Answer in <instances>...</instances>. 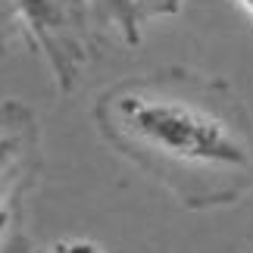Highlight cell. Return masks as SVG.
Wrapping results in <instances>:
<instances>
[{"instance_id":"8992f818","label":"cell","mask_w":253,"mask_h":253,"mask_svg":"<svg viewBox=\"0 0 253 253\" xmlns=\"http://www.w3.org/2000/svg\"><path fill=\"white\" fill-rule=\"evenodd\" d=\"M184 0H131L134 6V16H138V22H150V19L157 16H175L181 9Z\"/></svg>"},{"instance_id":"277c9868","label":"cell","mask_w":253,"mask_h":253,"mask_svg":"<svg viewBox=\"0 0 253 253\" xmlns=\"http://www.w3.org/2000/svg\"><path fill=\"white\" fill-rule=\"evenodd\" d=\"M87 6H91L94 25H97L100 35L106 28H113V32H119V38L125 44H138L141 22H138V16H134L131 0H87Z\"/></svg>"},{"instance_id":"52a82bcc","label":"cell","mask_w":253,"mask_h":253,"mask_svg":"<svg viewBox=\"0 0 253 253\" xmlns=\"http://www.w3.org/2000/svg\"><path fill=\"white\" fill-rule=\"evenodd\" d=\"M41 253H100V250H97V244H91V241H63V244H53Z\"/></svg>"},{"instance_id":"ba28073f","label":"cell","mask_w":253,"mask_h":253,"mask_svg":"<svg viewBox=\"0 0 253 253\" xmlns=\"http://www.w3.org/2000/svg\"><path fill=\"white\" fill-rule=\"evenodd\" d=\"M238 3H241V6H244V9H247V13L253 16V0H238Z\"/></svg>"},{"instance_id":"3957f363","label":"cell","mask_w":253,"mask_h":253,"mask_svg":"<svg viewBox=\"0 0 253 253\" xmlns=\"http://www.w3.org/2000/svg\"><path fill=\"white\" fill-rule=\"evenodd\" d=\"M38 163L35 113L22 100H0V197L35 188Z\"/></svg>"},{"instance_id":"5b68a950","label":"cell","mask_w":253,"mask_h":253,"mask_svg":"<svg viewBox=\"0 0 253 253\" xmlns=\"http://www.w3.org/2000/svg\"><path fill=\"white\" fill-rule=\"evenodd\" d=\"M32 188H19L0 197V253H25V197Z\"/></svg>"},{"instance_id":"7a4b0ae2","label":"cell","mask_w":253,"mask_h":253,"mask_svg":"<svg viewBox=\"0 0 253 253\" xmlns=\"http://www.w3.org/2000/svg\"><path fill=\"white\" fill-rule=\"evenodd\" d=\"M13 38L44 56L63 91L75 87L100 44L87 0H0V50Z\"/></svg>"},{"instance_id":"6da1fadb","label":"cell","mask_w":253,"mask_h":253,"mask_svg":"<svg viewBox=\"0 0 253 253\" xmlns=\"http://www.w3.org/2000/svg\"><path fill=\"white\" fill-rule=\"evenodd\" d=\"M110 147L188 210L253 191V116L235 87L169 66L110 84L94 103Z\"/></svg>"}]
</instances>
